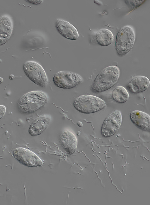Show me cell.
Masks as SVG:
<instances>
[{
    "label": "cell",
    "instance_id": "obj_23",
    "mask_svg": "<svg viewBox=\"0 0 150 205\" xmlns=\"http://www.w3.org/2000/svg\"><path fill=\"white\" fill-rule=\"evenodd\" d=\"M81 133V131H78L77 133V136H79V135Z\"/></svg>",
    "mask_w": 150,
    "mask_h": 205
},
{
    "label": "cell",
    "instance_id": "obj_11",
    "mask_svg": "<svg viewBox=\"0 0 150 205\" xmlns=\"http://www.w3.org/2000/svg\"><path fill=\"white\" fill-rule=\"evenodd\" d=\"M130 117L133 123L138 128L144 130H149L150 117L147 113L140 111H134L130 114Z\"/></svg>",
    "mask_w": 150,
    "mask_h": 205
},
{
    "label": "cell",
    "instance_id": "obj_13",
    "mask_svg": "<svg viewBox=\"0 0 150 205\" xmlns=\"http://www.w3.org/2000/svg\"><path fill=\"white\" fill-rule=\"evenodd\" d=\"M150 81L149 79L144 76H138L133 77L129 81L128 87L134 93L144 91L149 87Z\"/></svg>",
    "mask_w": 150,
    "mask_h": 205
},
{
    "label": "cell",
    "instance_id": "obj_6",
    "mask_svg": "<svg viewBox=\"0 0 150 205\" xmlns=\"http://www.w3.org/2000/svg\"><path fill=\"white\" fill-rule=\"evenodd\" d=\"M56 86L60 88L69 89L73 88L80 84L82 81L79 74L68 71H61L57 73L53 78Z\"/></svg>",
    "mask_w": 150,
    "mask_h": 205
},
{
    "label": "cell",
    "instance_id": "obj_9",
    "mask_svg": "<svg viewBox=\"0 0 150 205\" xmlns=\"http://www.w3.org/2000/svg\"><path fill=\"white\" fill-rule=\"evenodd\" d=\"M56 27L58 31L64 37L68 39H77L79 34L76 28L69 22L62 20H57Z\"/></svg>",
    "mask_w": 150,
    "mask_h": 205
},
{
    "label": "cell",
    "instance_id": "obj_3",
    "mask_svg": "<svg viewBox=\"0 0 150 205\" xmlns=\"http://www.w3.org/2000/svg\"><path fill=\"white\" fill-rule=\"evenodd\" d=\"M74 106L81 113L90 114L102 109L106 107V104L104 100L98 97L85 95L77 98L74 102Z\"/></svg>",
    "mask_w": 150,
    "mask_h": 205
},
{
    "label": "cell",
    "instance_id": "obj_17",
    "mask_svg": "<svg viewBox=\"0 0 150 205\" xmlns=\"http://www.w3.org/2000/svg\"><path fill=\"white\" fill-rule=\"evenodd\" d=\"M6 110V108L4 106L0 105V119L4 115Z\"/></svg>",
    "mask_w": 150,
    "mask_h": 205
},
{
    "label": "cell",
    "instance_id": "obj_4",
    "mask_svg": "<svg viewBox=\"0 0 150 205\" xmlns=\"http://www.w3.org/2000/svg\"><path fill=\"white\" fill-rule=\"evenodd\" d=\"M135 39V33L132 28L128 26L122 28L116 38L115 48L117 54L121 56L127 54L132 48Z\"/></svg>",
    "mask_w": 150,
    "mask_h": 205
},
{
    "label": "cell",
    "instance_id": "obj_2",
    "mask_svg": "<svg viewBox=\"0 0 150 205\" xmlns=\"http://www.w3.org/2000/svg\"><path fill=\"white\" fill-rule=\"evenodd\" d=\"M47 100L46 95L38 91H33L24 95L18 103V107L22 112L30 113L44 106Z\"/></svg>",
    "mask_w": 150,
    "mask_h": 205
},
{
    "label": "cell",
    "instance_id": "obj_19",
    "mask_svg": "<svg viewBox=\"0 0 150 205\" xmlns=\"http://www.w3.org/2000/svg\"><path fill=\"white\" fill-rule=\"evenodd\" d=\"M106 169V170H107V171L108 172L109 176L110 178L111 179L112 184L114 185L116 187V188H117V190H118L120 192H121V193H122V192H121V191H120V190H119L117 189V187L115 185H114L113 184V183H112V178H110V176L109 172V171L107 169Z\"/></svg>",
    "mask_w": 150,
    "mask_h": 205
},
{
    "label": "cell",
    "instance_id": "obj_10",
    "mask_svg": "<svg viewBox=\"0 0 150 205\" xmlns=\"http://www.w3.org/2000/svg\"><path fill=\"white\" fill-rule=\"evenodd\" d=\"M60 142L69 154H72L76 151L77 140L74 135L70 131L65 130L63 132L60 137Z\"/></svg>",
    "mask_w": 150,
    "mask_h": 205
},
{
    "label": "cell",
    "instance_id": "obj_7",
    "mask_svg": "<svg viewBox=\"0 0 150 205\" xmlns=\"http://www.w3.org/2000/svg\"><path fill=\"white\" fill-rule=\"evenodd\" d=\"M122 116L120 112L115 110L105 119L102 126L101 133L105 137L114 134L120 128L121 124Z\"/></svg>",
    "mask_w": 150,
    "mask_h": 205
},
{
    "label": "cell",
    "instance_id": "obj_18",
    "mask_svg": "<svg viewBox=\"0 0 150 205\" xmlns=\"http://www.w3.org/2000/svg\"><path fill=\"white\" fill-rule=\"evenodd\" d=\"M29 2L35 4H38L41 3L42 0H27Z\"/></svg>",
    "mask_w": 150,
    "mask_h": 205
},
{
    "label": "cell",
    "instance_id": "obj_14",
    "mask_svg": "<svg viewBox=\"0 0 150 205\" xmlns=\"http://www.w3.org/2000/svg\"><path fill=\"white\" fill-rule=\"evenodd\" d=\"M50 118L44 116L36 119L31 124L29 129V133L31 136L39 135L41 134L48 126L50 121Z\"/></svg>",
    "mask_w": 150,
    "mask_h": 205
},
{
    "label": "cell",
    "instance_id": "obj_16",
    "mask_svg": "<svg viewBox=\"0 0 150 205\" xmlns=\"http://www.w3.org/2000/svg\"><path fill=\"white\" fill-rule=\"evenodd\" d=\"M112 97L113 99L116 102L124 103L128 100L129 94L124 87L119 86L116 87L113 90Z\"/></svg>",
    "mask_w": 150,
    "mask_h": 205
},
{
    "label": "cell",
    "instance_id": "obj_12",
    "mask_svg": "<svg viewBox=\"0 0 150 205\" xmlns=\"http://www.w3.org/2000/svg\"><path fill=\"white\" fill-rule=\"evenodd\" d=\"M13 28L11 19L7 16L0 17V46L6 43L9 39Z\"/></svg>",
    "mask_w": 150,
    "mask_h": 205
},
{
    "label": "cell",
    "instance_id": "obj_21",
    "mask_svg": "<svg viewBox=\"0 0 150 205\" xmlns=\"http://www.w3.org/2000/svg\"><path fill=\"white\" fill-rule=\"evenodd\" d=\"M14 78V76L13 74H11L9 76V79L10 80H13Z\"/></svg>",
    "mask_w": 150,
    "mask_h": 205
},
{
    "label": "cell",
    "instance_id": "obj_1",
    "mask_svg": "<svg viewBox=\"0 0 150 205\" xmlns=\"http://www.w3.org/2000/svg\"><path fill=\"white\" fill-rule=\"evenodd\" d=\"M120 75V69L116 66L105 68L96 77L91 86V90L94 93H97L109 89L116 83Z\"/></svg>",
    "mask_w": 150,
    "mask_h": 205
},
{
    "label": "cell",
    "instance_id": "obj_5",
    "mask_svg": "<svg viewBox=\"0 0 150 205\" xmlns=\"http://www.w3.org/2000/svg\"><path fill=\"white\" fill-rule=\"evenodd\" d=\"M23 70L27 77L35 84L45 87L48 83L46 72L42 66L34 61H28L23 65Z\"/></svg>",
    "mask_w": 150,
    "mask_h": 205
},
{
    "label": "cell",
    "instance_id": "obj_22",
    "mask_svg": "<svg viewBox=\"0 0 150 205\" xmlns=\"http://www.w3.org/2000/svg\"><path fill=\"white\" fill-rule=\"evenodd\" d=\"M3 79L2 78L0 77V84L2 83L3 82Z\"/></svg>",
    "mask_w": 150,
    "mask_h": 205
},
{
    "label": "cell",
    "instance_id": "obj_20",
    "mask_svg": "<svg viewBox=\"0 0 150 205\" xmlns=\"http://www.w3.org/2000/svg\"><path fill=\"white\" fill-rule=\"evenodd\" d=\"M77 124L80 127H81L83 126V124L81 121H78L77 123Z\"/></svg>",
    "mask_w": 150,
    "mask_h": 205
},
{
    "label": "cell",
    "instance_id": "obj_15",
    "mask_svg": "<svg viewBox=\"0 0 150 205\" xmlns=\"http://www.w3.org/2000/svg\"><path fill=\"white\" fill-rule=\"evenodd\" d=\"M96 39L100 45L106 46L111 44L114 37L112 33L110 30L106 29H102L97 32Z\"/></svg>",
    "mask_w": 150,
    "mask_h": 205
},
{
    "label": "cell",
    "instance_id": "obj_8",
    "mask_svg": "<svg viewBox=\"0 0 150 205\" xmlns=\"http://www.w3.org/2000/svg\"><path fill=\"white\" fill-rule=\"evenodd\" d=\"M13 154L16 159L25 166L34 167L43 164L42 160L37 155L26 149L17 148L13 150Z\"/></svg>",
    "mask_w": 150,
    "mask_h": 205
}]
</instances>
